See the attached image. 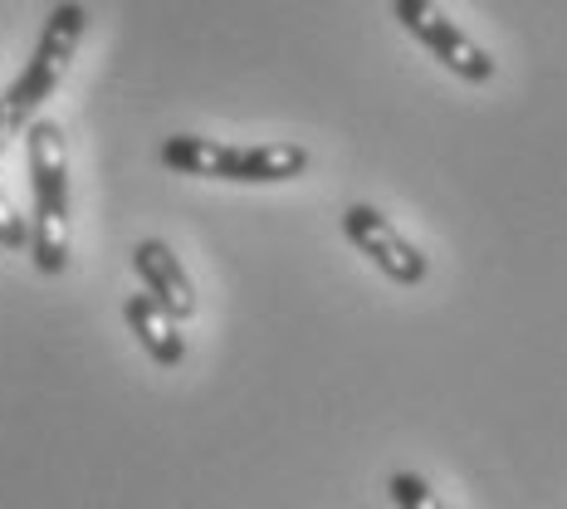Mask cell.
Returning a JSON list of instances; mask_svg holds the SVG:
<instances>
[{"instance_id":"cell-2","label":"cell","mask_w":567,"mask_h":509,"mask_svg":"<svg viewBox=\"0 0 567 509\" xmlns=\"http://www.w3.org/2000/svg\"><path fill=\"white\" fill-rule=\"evenodd\" d=\"M162 162L182 176H206V182H245V186H265V182H293L309 172V152L299 142H216V138H196V133H176L162 142Z\"/></svg>"},{"instance_id":"cell-8","label":"cell","mask_w":567,"mask_h":509,"mask_svg":"<svg viewBox=\"0 0 567 509\" xmlns=\"http://www.w3.org/2000/svg\"><path fill=\"white\" fill-rule=\"evenodd\" d=\"M386 495L396 500V509H445L441 495H435L431 485L416 476V470H396V476L386 480Z\"/></svg>"},{"instance_id":"cell-3","label":"cell","mask_w":567,"mask_h":509,"mask_svg":"<svg viewBox=\"0 0 567 509\" xmlns=\"http://www.w3.org/2000/svg\"><path fill=\"white\" fill-rule=\"evenodd\" d=\"M89 30V16L79 0H59V6L50 10V20H44L40 30V44H34L30 64L20 69V79L10 84L6 93H0V152H6V142L16 133H25V128L34 123V109H40L50 93L64 84L69 64H74L79 54V40H84Z\"/></svg>"},{"instance_id":"cell-4","label":"cell","mask_w":567,"mask_h":509,"mask_svg":"<svg viewBox=\"0 0 567 509\" xmlns=\"http://www.w3.org/2000/svg\"><path fill=\"white\" fill-rule=\"evenodd\" d=\"M392 16L401 20V30H406L421 50H431L451 74L465 79V84H489L494 79L489 50H480V44L470 40V34L460 30L435 0H392Z\"/></svg>"},{"instance_id":"cell-5","label":"cell","mask_w":567,"mask_h":509,"mask_svg":"<svg viewBox=\"0 0 567 509\" xmlns=\"http://www.w3.org/2000/svg\"><path fill=\"white\" fill-rule=\"evenodd\" d=\"M342 235H348V241L358 245V251L368 255L392 284H406L411 289V284H421L425 275H431V259H425L416 245L382 216V211L368 206V201H358V206L342 211Z\"/></svg>"},{"instance_id":"cell-6","label":"cell","mask_w":567,"mask_h":509,"mask_svg":"<svg viewBox=\"0 0 567 509\" xmlns=\"http://www.w3.org/2000/svg\"><path fill=\"white\" fill-rule=\"evenodd\" d=\"M133 269H137L142 289H147L176 324H186V318L196 314V284H192L186 265L176 259V251L167 241H137L133 245Z\"/></svg>"},{"instance_id":"cell-1","label":"cell","mask_w":567,"mask_h":509,"mask_svg":"<svg viewBox=\"0 0 567 509\" xmlns=\"http://www.w3.org/2000/svg\"><path fill=\"white\" fill-rule=\"evenodd\" d=\"M30 152V265L40 275H64L69 265V152L64 133L50 118H34L25 128Z\"/></svg>"},{"instance_id":"cell-7","label":"cell","mask_w":567,"mask_h":509,"mask_svg":"<svg viewBox=\"0 0 567 509\" xmlns=\"http://www.w3.org/2000/svg\"><path fill=\"white\" fill-rule=\"evenodd\" d=\"M123 318H127V328H133V338L142 343V353H147L157 368H182L186 363V334H182V324L162 309L157 299H152L147 289L142 294H127L123 299Z\"/></svg>"},{"instance_id":"cell-9","label":"cell","mask_w":567,"mask_h":509,"mask_svg":"<svg viewBox=\"0 0 567 509\" xmlns=\"http://www.w3.org/2000/svg\"><path fill=\"white\" fill-rule=\"evenodd\" d=\"M0 245L6 251H30V221L10 206L6 192H0Z\"/></svg>"}]
</instances>
